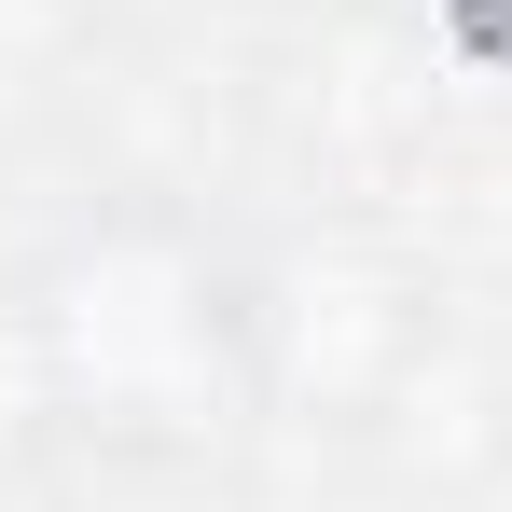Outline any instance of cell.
I'll return each instance as SVG.
<instances>
[{
	"instance_id": "cell-1",
	"label": "cell",
	"mask_w": 512,
	"mask_h": 512,
	"mask_svg": "<svg viewBox=\"0 0 512 512\" xmlns=\"http://www.w3.org/2000/svg\"><path fill=\"white\" fill-rule=\"evenodd\" d=\"M28 374L111 457H208L263 416V291L167 208H111L28 277Z\"/></svg>"
}]
</instances>
